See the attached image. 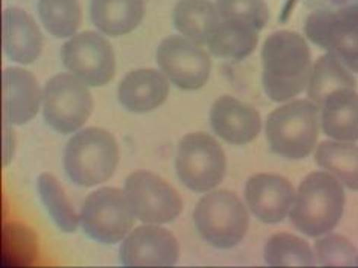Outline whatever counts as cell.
<instances>
[{"label":"cell","instance_id":"cell-20","mask_svg":"<svg viewBox=\"0 0 358 268\" xmlns=\"http://www.w3.org/2000/svg\"><path fill=\"white\" fill-rule=\"evenodd\" d=\"M144 13V0H91L92 21L108 36L131 31L141 23Z\"/></svg>","mask_w":358,"mask_h":268},{"label":"cell","instance_id":"cell-30","mask_svg":"<svg viewBox=\"0 0 358 268\" xmlns=\"http://www.w3.org/2000/svg\"><path fill=\"white\" fill-rule=\"evenodd\" d=\"M5 251L7 260L12 263L29 264L34 259L38 249L34 232L20 224H10L5 229Z\"/></svg>","mask_w":358,"mask_h":268},{"label":"cell","instance_id":"cell-22","mask_svg":"<svg viewBox=\"0 0 358 268\" xmlns=\"http://www.w3.org/2000/svg\"><path fill=\"white\" fill-rule=\"evenodd\" d=\"M173 19L176 28L199 45L207 42L220 22L216 6L209 0H180Z\"/></svg>","mask_w":358,"mask_h":268},{"label":"cell","instance_id":"cell-27","mask_svg":"<svg viewBox=\"0 0 358 268\" xmlns=\"http://www.w3.org/2000/svg\"><path fill=\"white\" fill-rule=\"evenodd\" d=\"M38 10L45 28L58 38L73 34L81 22L78 0H39Z\"/></svg>","mask_w":358,"mask_h":268},{"label":"cell","instance_id":"cell-18","mask_svg":"<svg viewBox=\"0 0 358 268\" xmlns=\"http://www.w3.org/2000/svg\"><path fill=\"white\" fill-rule=\"evenodd\" d=\"M169 93L166 77L154 69H140L127 73L120 83L118 97L129 111L145 113L161 106Z\"/></svg>","mask_w":358,"mask_h":268},{"label":"cell","instance_id":"cell-9","mask_svg":"<svg viewBox=\"0 0 358 268\" xmlns=\"http://www.w3.org/2000/svg\"><path fill=\"white\" fill-rule=\"evenodd\" d=\"M124 192L134 217L148 224H162L175 220L182 202L176 190L159 176L139 169L125 179Z\"/></svg>","mask_w":358,"mask_h":268},{"label":"cell","instance_id":"cell-5","mask_svg":"<svg viewBox=\"0 0 358 268\" xmlns=\"http://www.w3.org/2000/svg\"><path fill=\"white\" fill-rule=\"evenodd\" d=\"M193 218L202 238L218 248L238 244L248 228L246 209L235 193L227 190L203 197L195 206Z\"/></svg>","mask_w":358,"mask_h":268},{"label":"cell","instance_id":"cell-31","mask_svg":"<svg viewBox=\"0 0 358 268\" xmlns=\"http://www.w3.org/2000/svg\"><path fill=\"white\" fill-rule=\"evenodd\" d=\"M350 8L353 13L355 14V15L356 16V17L358 19V5L351 6Z\"/></svg>","mask_w":358,"mask_h":268},{"label":"cell","instance_id":"cell-12","mask_svg":"<svg viewBox=\"0 0 358 268\" xmlns=\"http://www.w3.org/2000/svg\"><path fill=\"white\" fill-rule=\"evenodd\" d=\"M157 63L169 80L183 90H196L208 81L209 55L196 43L179 35L166 37L157 50Z\"/></svg>","mask_w":358,"mask_h":268},{"label":"cell","instance_id":"cell-2","mask_svg":"<svg viewBox=\"0 0 358 268\" xmlns=\"http://www.w3.org/2000/svg\"><path fill=\"white\" fill-rule=\"evenodd\" d=\"M344 204V191L336 178L324 171H314L301 183L289 217L299 232L316 237L336 226Z\"/></svg>","mask_w":358,"mask_h":268},{"label":"cell","instance_id":"cell-16","mask_svg":"<svg viewBox=\"0 0 358 268\" xmlns=\"http://www.w3.org/2000/svg\"><path fill=\"white\" fill-rule=\"evenodd\" d=\"M3 113L13 125L24 124L36 115L41 92L38 82L29 71L9 67L2 73Z\"/></svg>","mask_w":358,"mask_h":268},{"label":"cell","instance_id":"cell-26","mask_svg":"<svg viewBox=\"0 0 358 268\" xmlns=\"http://www.w3.org/2000/svg\"><path fill=\"white\" fill-rule=\"evenodd\" d=\"M264 259L270 266H313L314 254L309 244L294 234L272 235L264 248Z\"/></svg>","mask_w":358,"mask_h":268},{"label":"cell","instance_id":"cell-23","mask_svg":"<svg viewBox=\"0 0 358 268\" xmlns=\"http://www.w3.org/2000/svg\"><path fill=\"white\" fill-rule=\"evenodd\" d=\"M317 164L334 174L348 188L358 190V146L349 142L322 141L315 153Z\"/></svg>","mask_w":358,"mask_h":268},{"label":"cell","instance_id":"cell-13","mask_svg":"<svg viewBox=\"0 0 358 268\" xmlns=\"http://www.w3.org/2000/svg\"><path fill=\"white\" fill-rule=\"evenodd\" d=\"M180 247L174 235L167 229L145 225L127 235L120 248L124 266H173L179 258Z\"/></svg>","mask_w":358,"mask_h":268},{"label":"cell","instance_id":"cell-25","mask_svg":"<svg viewBox=\"0 0 358 268\" xmlns=\"http://www.w3.org/2000/svg\"><path fill=\"white\" fill-rule=\"evenodd\" d=\"M40 199L57 227L65 232H74L80 223L78 214L62 184L53 174H41L37 179Z\"/></svg>","mask_w":358,"mask_h":268},{"label":"cell","instance_id":"cell-11","mask_svg":"<svg viewBox=\"0 0 358 268\" xmlns=\"http://www.w3.org/2000/svg\"><path fill=\"white\" fill-rule=\"evenodd\" d=\"M64 65L90 86L108 83L115 71L113 48L96 32L86 31L73 36L61 49Z\"/></svg>","mask_w":358,"mask_h":268},{"label":"cell","instance_id":"cell-15","mask_svg":"<svg viewBox=\"0 0 358 268\" xmlns=\"http://www.w3.org/2000/svg\"><path fill=\"white\" fill-rule=\"evenodd\" d=\"M210 120L215 133L225 141L243 145L254 140L259 133L262 121L252 106L231 95H222L213 103Z\"/></svg>","mask_w":358,"mask_h":268},{"label":"cell","instance_id":"cell-14","mask_svg":"<svg viewBox=\"0 0 358 268\" xmlns=\"http://www.w3.org/2000/svg\"><path fill=\"white\" fill-rule=\"evenodd\" d=\"M245 197L251 211L262 222L276 223L282 220L294 203V189L286 178L261 173L246 182Z\"/></svg>","mask_w":358,"mask_h":268},{"label":"cell","instance_id":"cell-28","mask_svg":"<svg viewBox=\"0 0 358 268\" xmlns=\"http://www.w3.org/2000/svg\"><path fill=\"white\" fill-rule=\"evenodd\" d=\"M220 19L257 31L268 20V9L264 0H217Z\"/></svg>","mask_w":358,"mask_h":268},{"label":"cell","instance_id":"cell-29","mask_svg":"<svg viewBox=\"0 0 358 268\" xmlns=\"http://www.w3.org/2000/svg\"><path fill=\"white\" fill-rule=\"evenodd\" d=\"M315 251L319 265L358 267V249L341 235L331 234L317 240Z\"/></svg>","mask_w":358,"mask_h":268},{"label":"cell","instance_id":"cell-24","mask_svg":"<svg viewBox=\"0 0 358 268\" xmlns=\"http://www.w3.org/2000/svg\"><path fill=\"white\" fill-rule=\"evenodd\" d=\"M206 43L214 55L241 60L248 57L256 48L258 31L220 20Z\"/></svg>","mask_w":358,"mask_h":268},{"label":"cell","instance_id":"cell-17","mask_svg":"<svg viewBox=\"0 0 358 268\" xmlns=\"http://www.w3.org/2000/svg\"><path fill=\"white\" fill-rule=\"evenodd\" d=\"M3 47L14 62L28 64L40 55L42 34L33 18L24 10L10 7L2 13Z\"/></svg>","mask_w":358,"mask_h":268},{"label":"cell","instance_id":"cell-21","mask_svg":"<svg viewBox=\"0 0 358 268\" xmlns=\"http://www.w3.org/2000/svg\"><path fill=\"white\" fill-rule=\"evenodd\" d=\"M306 88L308 99L320 109L330 94L345 89L356 90L357 80L350 69L327 52L313 64Z\"/></svg>","mask_w":358,"mask_h":268},{"label":"cell","instance_id":"cell-1","mask_svg":"<svg viewBox=\"0 0 358 268\" xmlns=\"http://www.w3.org/2000/svg\"><path fill=\"white\" fill-rule=\"evenodd\" d=\"M262 59L264 90L273 101H289L307 87L311 54L299 33L279 30L270 34L264 42Z\"/></svg>","mask_w":358,"mask_h":268},{"label":"cell","instance_id":"cell-3","mask_svg":"<svg viewBox=\"0 0 358 268\" xmlns=\"http://www.w3.org/2000/svg\"><path fill=\"white\" fill-rule=\"evenodd\" d=\"M63 157L64 168L69 179L78 186L89 188L103 183L113 176L120 151L111 133L90 127L69 139Z\"/></svg>","mask_w":358,"mask_h":268},{"label":"cell","instance_id":"cell-7","mask_svg":"<svg viewBox=\"0 0 358 268\" xmlns=\"http://www.w3.org/2000/svg\"><path fill=\"white\" fill-rule=\"evenodd\" d=\"M135 217L123 190L106 186L90 192L85 199L80 223L85 232L102 244H113L130 232Z\"/></svg>","mask_w":358,"mask_h":268},{"label":"cell","instance_id":"cell-10","mask_svg":"<svg viewBox=\"0 0 358 268\" xmlns=\"http://www.w3.org/2000/svg\"><path fill=\"white\" fill-rule=\"evenodd\" d=\"M304 31L312 43L334 55L352 72L358 73V19L350 7L311 13Z\"/></svg>","mask_w":358,"mask_h":268},{"label":"cell","instance_id":"cell-19","mask_svg":"<svg viewBox=\"0 0 358 268\" xmlns=\"http://www.w3.org/2000/svg\"><path fill=\"white\" fill-rule=\"evenodd\" d=\"M321 126L328 136L341 141L358 140V93L345 89L328 95L320 107Z\"/></svg>","mask_w":358,"mask_h":268},{"label":"cell","instance_id":"cell-4","mask_svg":"<svg viewBox=\"0 0 358 268\" xmlns=\"http://www.w3.org/2000/svg\"><path fill=\"white\" fill-rule=\"evenodd\" d=\"M319 113V108L309 99L292 100L271 112L266 123L271 150L289 159L308 156L317 142Z\"/></svg>","mask_w":358,"mask_h":268},{"label":"cell","instance_id":"cell-8","mask_svg":"<svg viewBox=\"0 0 358 268\" xmlns=\"http://www.w3.org/2000/svg\"><path fill=\"white\" fill-rule=\"evenodd\" d=\"M93 108L90 92L81 80L67 73L51 78L43 91V115L56 132L67 134L80 129Z\"/></svg>","mask_w":358,"mask_h":268},{"label":"cell","instance_id":"cell-6","mask_svg":"<svg viewBox=\"0 0 358 268\" xmlns=\"http://www.w3.org/2000/svg\"><path fill=\"white\" fill-rule=\"evenodd\" d=\"M176 169L188 188L206 192L222 181L226 171L225 154L220 143L208 133H189L179 142Z\"/></svg>","mask_w":358,"mask_h":268}]
</instances>
